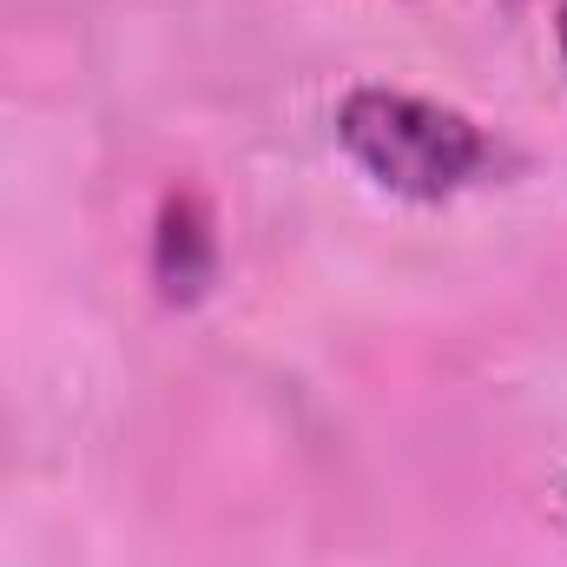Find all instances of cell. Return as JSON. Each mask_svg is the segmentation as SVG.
Segmentation results:
<instances>
[{
	"label": "cell",
	"mask_w": 567,
	"mask_h": 567,
	"mask_svg": "<svg viewBox=\"0 0 567 567\" xmlns=\"http://www.w3.org/2000/svg\"><path fill=\"white\" fill-rule=\"evenodd\" d=\"M218 271V238H212V212L192 192H172L152 231V278L165 303H198L205 284Z\"/></svg>",
	"instance_id": "2"
},
{
	"label": "cell",
	"mask_w": 567,
	"mask_h": 567,
	"mask_svg": "<svg viewBox=\"0 0 567 567\" xmlns=\"http://www.w3.org/2000/svg\"><path fill=\"white\" fill-rule=\"evenodd\" d=\"M337 145L350 152V165L363 178H377L396 198L442 205L462 185H475L495 165L488 133L423 93H396V86H357L337 106Z\"/></svg>",
	"instance_id": "1"
},
{
	"label": "cell",
	"mask_w": 567,
	"mask_h": 567,
	"mask_svg": "<svg viewBox=\"0 0 567 567\" xmlns=\"http://www.w3.org/2000/svg\"><path fill=\"white\" fill-rule=\"evenodd\" d=\"M561 508H567V475H561Z\"/></svg>",
	"instance_id": "4"
},
{
	"label": "cell",
	"mask_w": 567,
	"mask_h": 567,
	"mask_svg": "<svg viewBox=\"0 0 567 567\" xmlns=\"http://www.w3.org/2000/svg\"><path fill=\"white\" fill-rule=\"evenodd\" d=\"M555 33H561V60H567V0H561V20H555Z\"/></svg>",
	"instance_id": "3"
}]
</instances>
